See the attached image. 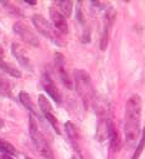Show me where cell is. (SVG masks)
Wrapping results in <instances>:
<instances>
[{"mask_svg": "<svg viewBox=\"0 0 145 159\" xmlns=\"http://www.w3.org/2000/svg\"><path fill=\"white\" fill-rule=\"evenodd\" d=\"M144 148H145V128H144L141 139H140V142H139V144H138V147H136V149H135V152H134L131 159H139L140 155H141V153H143V149H144Z\"/></svg>", "mask_w": 145, "mask_h": 159, "instance_id": "18", "label": "cell"}, {"mask_svg": "<svg viewBox=\"0 0 145 159\" xmlns=\"http://www.w3.org/2000/svg\"><path fill=\"white\" fill-rule=\"evenodd\" d=\"M71 159H77V158H75V157H72V158H71Z\"/></svg>", "mask_w": 145, "mask_h": 159, "instance_id": "24", "label": "cell"}, {"mask_svg": "<svg viewBox=\"0 0 145 159\" xmlns=\"http://www.w3.org/2000/svg\"><path fill=\"white\" fill-rule=\"evenodd\" d=\"M65 130H66V134L70 138L72 145H74L78 150H80L79 149V142H80L81 137H80V133H79L78 127L74 123H71V122H66L65 123Z\"/></svg>", "mask_w": 145, "mask_h": 159, "instance_id": "12", "label": "cell"}, {"mask_svg": "<svg viewBox=\"0 0 145 159\" xmlns=\"http://www.w3.org/2000/svg\"><path fill=\"white\" fill-rule=\"evenodd\" d=\"M0 69H2L3 71L8 73L9 75L14 76V78H20L21 76V73L19 69H16L13 64L8 63L5 60V53H4V49L0 47Z\"/></svg>", "mask_w": 145, "mask_h": 159, "instance_id": "11", "label": "cell"}, {"mask_svg": "<svg viewBox=\"0 0 145 159\" xmlns=\"http://www.w3.org/2000/svg\"><path fill=\"white\" fill-rule=\"evenodd\" d=\"M106 129H108V135H109V140H110V148L114 153H118L121 149V144H123V139L121 135L119 133V129L116 128L115 123L112 119H108L106 122Z\"/></svg>", "mask_w": 145, "mask_h": 159, "instance_id": "7", "label": "cell"}, {"mask_svg": "<svg viewBox=\"0 0 145 159\" xmlns=\"http://www.w3.org/2000/svg\"><path fill=\"white\" fill-rule=\"evenodd\" d=\"M29 132H30V137L33 139V143L35 144L38 152L46 159H54V153H53L48 140L45 139L43 133L39 130L38 122H36V119L33 114L29 115Z\"/></svg>", "mask_w": 145, "mask_h": 159, "instance_id": "2", "label": "cell"}, {"mask_svg": "<svg viewBox=\"0 0 145 159\" xmlns=\"http://www.w3.org/2000/svg\"><path fill=\"white\" fill-rule=\"evenodd\" d=\"M0 152H3L8 155H16V153H18L13 144H10L9 142H7L2 138H0Z\"/></svg>", "mask_w": 145, "mask_h": 159, "instance_id": "16", "label": "cell"}, {"mask_svg": "<svg viewBox=\"0 0 145 159\" xmlns=\"http://www.w3.org/2000/svg\"><path fill=\"white\" fill-rule=\"evenodd\" d=\"M74 82L78 94L80 95L85 105L89 107V104L94 98V87L89 74L81 69H77L74 71Z\"/></svg>", "mask_w": 145, "mask_h": 159, "instance_id": "3", "label": "cell"}, {"mask_svg": "<svg viewBox=\"0 0 145 159\" xmlns=\"http://www.w3.org/2000/svg\"><path fill=\"white\" fill-rule=\"evenodd\" d=\"M31 20H33L34 26L38 29L39 33H42L43 35H45L46 38H49L50 40H53L54 43H56V44H59V45H64V44H65V43L61 40V35H63V34H60L44 16L36 14V15H34V16L31 18Z\"/></svg>", "mask_w": 145, "mask_h": 159, "instance_id": "4", "label": "cell"}, {"mask_svg": "<svg viewBox=\"0 0 145 159\" xmlns=\"http://www.w3.org/2000/svg\"><path fill=\"white\" fill-rule=\"evenodd\" d=\"M2 159H13V157H11V155H8V154H4V155L2 157Z\"/></svg>", "mask_w": 145, "mask_h": 159, "instance_id": "21", "label": "cell"}, {"mask_svg": "<svg viewBox=\"0 0 145 159\" xmlns=\"http://www.w3.org/2000/svg\"><path fill=\"white\" fill-rule=\"evenodd\" d=\"M19 99H20L21 104H23L26 109H29L31 113L35 114V105H34V103H33L30 95H29L26 92H20V93H19Z\"/></svg>", "mask_w": 145, "mask_h": 159, "instance_id": "15", "label": "cell"}, {"mask_svg": "<svg viewBox=\"0 0 145 159\" xmlns=\"http://www.w3.org/2000/svg\"><path fill=\"white\" fill-rule=\"evenodd\" d=\"M11 50H13L14 57L20 61L21 65H24V66H26V68H30V59H29V57L26 55L25 50L20 47V44L14 43V44L11 45Z\"/></svg>", "mask_w": 145, "mask_h": 159, "instance_id": "13", "label": "cell"}, {"mask_svg": "<svg viewBox=\"0 0 145 159\" xmlns=\"http://www.w3.org/2000/svg\"><path fill=\"white\" fill-rule=\"evenodd\" d=\"M45 115V118L48 119V122L54 127V129H55V132L58 133V134H60L61 132H60V127H59V122H58V119H56V116L54 115V113H48V114H44Z\"/></svg>", "mask_w": 145, "mask_h": 159, "instance_id": "20", "label": "cell"}, {"mask_svg": "<svg viewBox=\"0 0 145 159\" xmlns=\"http://www.w3.org/2000/svg\"><path fill=\"white\" fill-rule=\"evenodd\" d=\"M55 65H56V69H58V74L61 79L63 84L68 88V89H71L72 88V80L70 79V75L65 68V60H64V57L59 53L55 54Z\"/></svg>", "mask_w": 145, "mask_h": 159, "instance_id": "8", "label": "cell"}, {"mask_svg": "<svg viewBox=\"0 0 145 159\" xmlns=\"http://www.w3.org/2000/svg\"><path fill=\"white\" fill-rule=\"evenodd\" d=\"M42 84H43L45 92H46V93H48V94H49L56 103L60 104V103H61V94H60L58 87L55 85V83L50 79L49 75L44 74V76H43V79H42Z\"/></svg>", "mask_w": 145, "mask_h": 159, "instance_id": "10", "label": "cell"}, {"mask_svg": "<svg viewBox=\"0 0 145 159\" xmlns=\"http://www.w3.org/2000/svg\"><path fill=\"white\" fill-rule=\"evenodd\" d=\"M55 5H56L55 9L64 18H69L71 15V11H72V2H70V0H58V2H55Z\"/></svg>", "mask_w": 145, "mask_h": 159, "instance_id": "14", "label": "cell"}, {"mask_svg": "<svg viewBox=\"0 0 145 159\" xmlns=\"http://www.w3.org/2000/svg\"><path fill=\"white\" fill-rule=\"evenodd\" d=\"M115 8L110 7L108 8L105 11V19H104V26H103V33H101V39H100V49L105 50L108 44H109V39H110V33L112 28L114 26L115 23Z\"/></svg>", "mask_w": 145, "mask_h": 159, "instance_id": "5", "label": "cell"}, {"mask_svg": "<svg viewBox=\"0 0 145 159\" xmlns=\"http://www.w3.org/2000/svg\"><path fill=\"white\" fill-rule=\"evenodd\" d=\"M38 102H39V107L43 111V114H48V113H53V108H51V104L49 103V100L46 99V97H44L43 94L39 95L38 98Z\"/></svg>", "mask_w": 145, "mask_h": 159, "instance_id": "17", "label": "cell"}, {"mask_svg": "<svg viewBox=\"0 0 145 159\" xmlns=\"http://www.w3.org/2000/svg\"><path fill=\"white\" fill-rule=\"evenodd\" d=\"M13 29H14V31L23 39L25 43H28V44H30V45H33V47H39V45H40L39 38L36 36V34L29 28V25H28L25 21H23V20L16 21V23L14 24Z\"/></svg>", "mask_w": 145, "mask_h": 159, "instance_id": "6", "label": "cell"}, {"mask_svg": "<svg viewBox=\"0 0 145 159\" xmlns=\"http://www.w3.org/2000/svg\"><path fill=\"white\" fill-rule=\"evenodd\" d=\"M141 118V98L138 94L131 95L126 102L124 132L128 140H135L140 132Z\"/></svg>", "mask_w": 145, "mask_h": 159, "instance_id": "1", "label": "cell"}, {"mask_svg": "<svg viewBox=\"0 0 145 159\" xmlns=\"http://www.w3.org/2000/svg\"><path fill=\"white\" fill-rule=\"evenodd\" d=\"M26 4H29V5H35L36 2H26Z\"/></svg>", "mask_w": 145, "mask_h": 159, "instance_id": "22", "label": "cell"}, {"mask_svg": "<svg viewBox=\"0 0 145 159\" xmlns=\"http://www.w3.org/2000/svg\"><path fill=\"white\" fill-rule=\"evenodd\" d=\"M0 94L11 95V93H10V84L8 82V79H5L2 75H0Z\"/></svg>", "mask_w": 145, "mask_h": 159, "instance_id": "19", "label": "cell"}, {"mask_svg": "<svg viewBox=\"0 0 145 159\" xmlns=\"http://www.w3.org/2000/svg\"><path fill=\"white\" fill-rule=\"evenodd\" d=\"M49 14H50V19L54 24V28L60 33V34H66L69 31V28H68V23H66V19L54 8L51 7L49 9Z\"/></svg>", "mask_w": 145, "mask_h": 159, "instance_id": "9", "label": "cell"}, {"mask_svg": "<svg viewBox=\"0 0 145 159\" xmlns=\"http://www.w3.org/2000/svg\"><path fill=\"white\" fill-rule=\"evenodd\" d=\"M4 127V122H3V119H0V128H3Z\"/></svg>", "mask_w": 145, "mask_h": 159, "instance_id": "23", "label": "cell"}]
</instances>
